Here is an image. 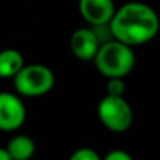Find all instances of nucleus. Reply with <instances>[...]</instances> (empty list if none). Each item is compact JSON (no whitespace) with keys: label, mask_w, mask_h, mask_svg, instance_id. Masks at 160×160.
<instances>
[{"label":"nucleus","mask_w":160,"mask_h":160,"mask_svg":"<svg viewBox=\"0 0 160 160\" xmlns=\"http://www.w3.org/2000/svg\"><path fill=\"white\" fill-rule=\"evenodd\" d=\"M108 24L114 38L129 47H136L156 37L159 17L150 6L142 2H129L115 8Z\"/></svg>","instance_id":"f257e3e1"},{"label":"nucleus","mask_w":160,"mask_h":160,"mask_svg":"<svg viewBox=\"0 0 160 160\" xmlns=\"http://www.w3.org/2000/svg\"><path fill=\"white\" fill-rule=\"evenodd\" d=\"M93 61L105 78H125L133 69L135 53L129 45L114 38L100 45Z\"/></svg>","instance_id":"f03ea898"},{"label":"nucleus","mask_w":160,"mask_h":160,"mask_svg":"<svg viewBox=\"0 0 160 160\" xmlns=\"http://www.w3.org/2000/svg\"><path fill=\"white\" fill-rule=\"evenodd\" d=\"M14 88L25 97H41L49 93L55 83L52 70L45 65H24L14 76Z\"/></svg>","instance_id":"7ed1b4c3"},{"label":"nucleus","mask_w":160,"mask_h":160,"mask_svg":"<svg viewBox=\"0 0 160 160\" xmlns=\"http://www.w3.org/2000/svg\"><path fill=\"white\" fill-rule=\"evenodd\" d=\"M97 114L101 124L112 132L128 131L133 119L132 108L129 102L124 98V96L107 94L98 102Z\"/></svg>","instance_id":"20e7f679"},{"label":"nucleus","mask_w":160,"mask_h":160,"mask_svg":"<svg viewBox=\"0 0 160 160\" xmlns=\"http://www.w3.org/2000/svg\"><path fill=\"white\" fill-rule=\"evenodd\" d=\"M27 111L22 101L13 93L0 91V131L13 132L25 121Z\"/></svg>","instance_id":"39448f33"},{"label":"nucleus","mask_w":160,"mask_h":160,"mask_svg":"<svg viewBox=\"0 0 160 160\" xmlns=\"http://www.w3.org/2000/svg\"><path fill=\"white\" fill-rule=\"evenodd\" d=\"M79 11L90 25L107 24L115 11V3L114 0H79Z\"/></svg>","instance_id":"423d86ee"},{"label":"nucleus","mask_w":160,"mask_h":160,"mask_svg":"<svg viewBox=\"0 0 160 160\" xmlns=\"http://www.w3.org/2000/svg\"><path fill=\"white\" fill-rule=\"evenodd\" d=\"M100 47L91 28H79L70 37V51L80 61H93Z\"/></svg>","instance_id":"0eeeda50"},{"label":"nucleus","mask_w":160,"mask_h":160,"mask_svg":"<svg viewBox=\"0 0 160 160\" xmlns=\"http://www.w3.org/2000/svg\"><path fill=\"white\" fill-rule=\"evenodd\" d=\"M7 150L10 160H27L32 158L34 152H35V143L34 141L27 135H17L7 143Z\"/></svg>","instance_id":"6e6552de"},{"label":"nucleus","mask_w":160,"mask_h":160,"mask_svg":"<svg viewBox=\"0 0 160 160\" xmlns=\"http://www.w3.org/2000/svg\"><path fill=\"white\" fill-rule=\"evenodd\" d=\"M22 66H24V58L17 49L8 48L0 52V78H14Z\"/></svg>","instance_id":"1a4fd4ad"},{"label":"nucleus","mask_w":160,"mask_h":160,"mask_svg":"<svg viewBox=\"0 0 160 160\" xmlns=\"http://www.w3.org/2000/svg\"><path fill=\"white\" fill-rule=\"evenodd\" d=\"M125 83L122 78H110L107 83V94L111 96H124Z\"/></svg>","instance_id":"9d476101"},{"label":"nucleus","mask_w":160,"mask_h":160,"mask_svg":"<svg viewBox=\"0 0 160 160\" xmlns=\"http://www.w3.org/2000/svg\"><path fill=\"white\" fill-rule=\"evenodd\" d=\"M70 160H100V155L91 148H80L70 155Z\"/></svg>","instance_id":"9b49d317"},{"label":"nucleus","mask_w":160,"mask_h":160,"mask_svg":"<svg viewBox=\"0 0 160 160\" xmlns=\"http://www.w3.org/2000/svg\"><path fill=\"white\" fill-rule=\"evenodd\" d=\"M105 160H131V156L128 155L124 150H111L107 156H105Z\"/></svg>","instance_id":"f8f14e48"},{"label":"nucleus","mask_w":160,"mask_h":160,"mask_svg":"<svg viewBox=\"0 0 160 160\" xmlns=\"http://www.w3.org/2000/svg\"><path fill=\"white\" fill-rule=\"evenodd\" d=\"M0 160H10V156H8L7 150L0 148Z\"/></svg>","instance_id":"ddd939ff"}]
</instances>
